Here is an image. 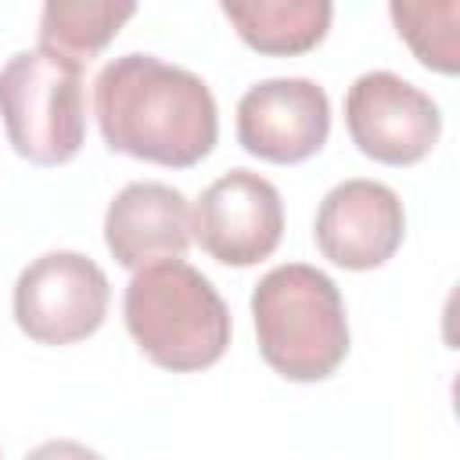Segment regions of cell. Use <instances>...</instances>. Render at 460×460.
Wrapping results in <instances>:
<instances>
[{"instance_id":"6da1fadb","label":"cell","mask_w":460,"mask_h":460,"mask_svg":"<svg viewBox=\"0 0 460 460\" xmlns=\"http://www.w3.org/2000/svg\"><path fill=\"white\" fill-rule=\"evenodd\" d=\"M93 111L111 151L190 169L219 140L216 97L201 75L155 54L111 58L93 83Z\"/></svg>"},{"instance_id":"7a4b0ae2","label":"cell","mask_w":460,"mask_h":460,"mask_svg":"<svg viewBox=\"0 0 460 460\" xmlns=\"http://www.w3.org/2000/svg\"><path fill=\"white\" fill-rule=\"evenodd\" d=\"M122 320L137 349L162 370L194 374L223 359L230 309L212 280L183 259L144 266L122 295Z\"/></svg>"},{"instance_id":"3957f363","label":"cell","mask_w":460,"mask_h":460,"mask_svg":"<svg viewBox=\"0 0 460 460\" xmlns=\"http://www.w3.org/2000/svg\"><path fill=\"white\" fill-rule=\"evenodd\" d=\"M252 320L262 359L288 381H323L349 356L341 291L316 266H273L252 291Z\"/></svg>"},{"instance_id":"277c9868","label":"cell","mask_w":460,"mask_h":460,"mask_svg":"<svg viewBox=\"0 0 460 460\" xmlns=\"http://www.w3.org/2000/svg\"><path fill=\"white\" fill-rule=\"evenodd\" d=\"M0 119L25 162H72L86 140L83 65L43 47L11 54L0 68Z\"/></svg>"},{"instance_id":"5b68a950","label":"cell","mask_w":460,"mask_h":460,"mask_svg":"<svg viewBox=\"0 0 460 460\" xmlns=\"http://www.w3.org/2000/svg\"><path fill=\"white\" fill-rule=\"evenodd\" d=\"M111 302L104 270L83 252H47L32 259L14 284V320L40 345H72L90 338Z\"/></svg>"},{"instance_id":"8992f818","label":"cell","mask_w":460,"mask_h":460,"mask_svg":"<svg viewBox=\"0 0 460 460\" xmlns=\"http://www.w3.org/2000/svg\"><path fill=\"white\" fill-rule=\"evenodd\" d=\"M345 126L352 144L381 165H417L442 133L438 104L395 72H363L345 93Z\"/></svg>"},{"instance_id":"52a82bcc","label":"cell","mask_w":460,"mask_h":460,"mask_svg":"<svg viewBox=\"0 0 460 460\" xmlns=\"http://www.w3.org/2000/svg\"><path fill=\"white\" fill-rule=\"evenodd\" d=\"M280 190L252 169L223 172L190 208V237L223 266H255L270 259L280 244Z\"/></svg>"},{"instance_id":"ba28073f","label":"cell","mask_w":460,"mask_h":460,"mask_svg":"<svg viewBox=\"0 0 460 460\" xmlns=\"http://www.w3.org/2000/svg\"><path fill=\"white\" fill-rule=\"evenodd\" d=\"M331 133V101L320 83L262 79L237 101V144L273 165H298L313 158Z\"/></svg>"},{"instance_id":"9c48e42d","label":"cell","mask_w":460,"mask_h":460,"mask_svg":"<svg viewBox=\"0 0 460 460\" xmlns=\"http://www.w3.org/2000/svg\"><path fill=\"white\" fill-rule=\"evenodd\" d=\"M402 234H406V212L399 194L363 176L331 187L313 223V237L323 259L356 273L385 266L399 252Z\"/></svg>"},{"instance_id":"30bf717a","label":"cell","mask_w":460,"mask_h":460,"mask_svg":"<svg viewBox=\"0 0 460 460\" xmlns=\"http://www.w3.org/2000/svg\"><path fill=\"white\" fill-rule=\"evenodd\" d=\"M104 244L115 262L133 273L183 259L190 248V201L183 190L158 180L126 183L104 212Z\"/></svg>"},{"instance_id":"8fae6325","label":"cell","mask_w":460,"mask_h":460,"mask_svg":"<svg viewBox=\"0 0 460 460\" xmlns=\"http://www.w3.org/2000/svg\"><path fill=\"white\" fill-rule=\"evenodd\" d=\"M219 11L252 50L270 58H295L313 50L323 43L334 18L327 0H223Z\"/></svg>"},{"instance_id":"7c38bea8","label":"cell","mask_w":460,"mask_h":460,"mask_svg":"<svg viewBox=\"0 0 460 460\" xmlns=\"http://www.w3.org/2000/svg\"><path fill=\"white\" fill-rule=\"evenodd\" d=\"M137 14L133 4L111 0H50L40 11V47L54 50L75 65L97 58L119 29Z\"/></svg>"},{"instance_id":"4fadbf2b","label":"cell","mask_w":460,"mask_h":460,"mask_svg":"<svg viewBox=\"0 0 460 460\" xmlns=\"http://www.w3.org/2000/svg\"><path fill=\"white\" fill-rule=\"evenodd\" d=\"M399 40H406V47L413 50V58L442 75H456L460 72V4L456 0H438V4H406L395 0L388 7Z\"/></svg>"},{"instance_id":"5bb4252c","label":"cell","mask_w":460,"mask_h":460,"mask_svg":"<svg viewBox=\"0 0 460 460\" xmlns=\"http://www.w3.org/2000/svg\"><path fill=\"white\" fill-rule=\"evenodd\" d=\"M25 460H104V456L93 453V449L83 446V442H72V438H50V442H40Z\"/></svg>"},{"instance_id":"9a60e30c","label":"cell","mask_w":460,"mask_h":460,"mask_svg":"<svg viewBox=\"0 0 460 460\" xmlns=\"http://www.w3.org/2000/svg\"><path fill=\"white\" fill-rule=\"evenodd\" d=\"M0 460H4V453H0Z\"/></svg>"}]
</instances>
